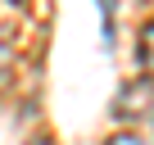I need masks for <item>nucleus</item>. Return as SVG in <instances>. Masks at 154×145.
I'll use <instances>...</instances> for the list:
<instances>
[{"label": "nucleus", "mask_w": 154, "mask_h": 145, "mask_svg": "<svg viewBox=\"0 0 154 145\" xmlns=\"http://www.w3.org/2000/svg\"><path fill=\"white\" fill-rule=\"evenodd\" d=\"M140 68H145L149 77H154V18L140 27Z\"/></svg>", "instance_id": "f03ea898"}, {"label": "nucleus", "mask_w": 154, "mask_h": 145, "mask_svg": "<svg viewBox=\"0 0 154 145\" xmlns=\"http://www.w3.org/2000/svg\"><path fill=\"white\" fill-rule=\"evenodd\" d=\"M104 145H154L145 131H118V136H109Z\"/></svg>", "instance_id": "7ed1b4c3"}, {"label": "nucleus", "mask_w": 154, "mask_h": 145, "mask_svg": "<svg viewBox=\"0 0 154 145\" xmlns=\"http://www.w3.org/2000/svg\"><path fill=\"white\" fill-rule=\"evenodd\" d=\"M118 118H127V122H149L154 127V77H140V82H131L122 95H118Z\"/></svg>", "instance_id": "f257e3e1"}]
</instances>
